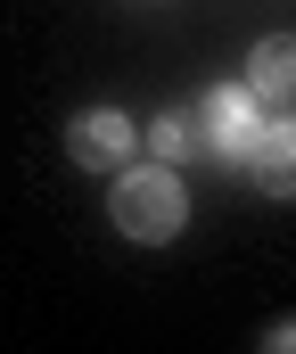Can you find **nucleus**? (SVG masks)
<instances>
[{"label": "nucleus", "instance_id": "obj_1", "mask_svg": "<svg viewBox=\"0 0 296 354\" xmlns=\"http://www.w3.org/2000/svg\"><path fill=\"white\" fill-rule=\"evenodd\" d=\"M107 214H115V231H124V239L165 248V239L190 223V189H181L173 165H124L115 189H107Z\"/></svg>", "mask_w": 296, "mask_h": 354}, {"label": "nucleus", "instance_id": "obj_2", "mask_svg": "<svg viewBox=\"0 0 296 354\" xmlns=\"http://www.w3.org/2000/svg\"><path fill=\"white\" fill-rule=\"evenodd\" d=\"M190 115H197V140H206V157H222V165H239V157L255 149V132H264V107H255V91H247V83L206 91Z\"/></svg>", "mask_w": 296, "mask_h": 354}, {"label": "nucleus", "instance_id": "obj_3", "mask_svg": "<svg viewBox=\"0 0 296 354\" xmlns=\"http://www.w3.org/2000/svg\"><path fill=\"white\" fill-rule=\"evenodd\" d=\"M66 149H75V165H91V174H124V165L140 157V124L115 115V107H91V115H75Z\"/></svg>", "mask_w": 296, "mask_h": 354}, {"label": "nucleus", "instance_id": "obj_4", "mask_svg": "<svg viewBox=\"0 0 296 354\" xmlns=\"http://www.w3.org/2000/svg\"><path fill=\"white\" fill-rule=\"evenodd\" d=\"M239 174L255 181L264 198H296V115H264V132L239 157Z\"/></svg>", "mask_w": 296, "mask_h": 354}, {"label": "nucleus", "instance_id": "obj_5", "mask_svg": "<svg viewBox=\"0 0 296 354\" xmlns=\"http://www.w3.org/2000/svg\"><path fill=\"white\" fill-rule=\"evenodd\" d=\"M247 91H255V107H280V99L296 91V33H264V41H255Z\"/></svg>", "mask_w": 296, "mask_h": 354}, {"label": "nucleus", "instance_id": "obj_6", "mask_svg": "<svg viewBox=\"0 0 296 354\" xmlns=\"http://www.w3.org/2000/svg\"><path fill=\"white\" fill-rule=\"evenodd\" d=\"M148 157H157V165L206 157V140H197V115H190V107H173V115H157V124H148Z\"/></svg>", "mask_w": 296, "mask_h": 354}, {"label": "nucleus", "instance_id": "obj_7", "mask_svg": "<svg viewBox=\"0 0 296 354\" xmlns=\"http://www.w3.org/2000/svg\"><path fill=\"white\" fill-rule=\"evenodd\" d=\"M264 354H296V322H280V330L264 338Z\"/></svg>", "mask_w": 296, "mask_h": 354}]
</instances>
